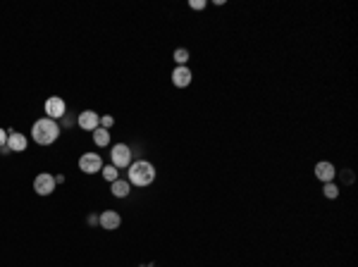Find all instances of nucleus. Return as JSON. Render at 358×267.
I'll list each match as a JSON object with an SVG mask.
<instances>
[{"label":"nucleus","instance_id":"nucleus-5","mask_svg":"<svg viewBox=\"0 0 358 267\" xmlns=\"http://www.w3.org/2000/svg\"><path fill=\"white\" fill-rule=\"evenodd\" d=\"M46 115L48 120H62L65 115H67V105H65V100L60 96H53L46 100Z\"/></svg>","mask_w":358,"mask_h":267},{"label":"nucleus","instance_id":"nucleus-14","mask_svg":"<svg viewBox=\"0 0 358 267\" xmlns=\"http://www.w3.org/2000/svg\"><path fill=\"white\" fill-rule=\"evenodd\" d=\"M186 60H189V50L186 48L175 50V62H177L179 67H186Z\"/></svg>","mask_w":358,"mask_h":267},{"label":"nucleus","instance_id":"nucleus-3","mask_svg":"<svg viewBox=\"0 0 358 267\" xmlns=\"http://www.w3.org/2000/svg\"><path fill=\"white\" fill-rule=\"evenodd\" d=\"M131 148L127 146V143H117V146L112 148V153H110V158H112V165L117 167V170H122V167H129L131 165Z\"/></svg>","mask_w":358,"mask_h":267},{"label":"nucleus","instance_id":"nucleus-10","mask_svg":"<svg viewBox=\"0 0 358 267\" xmlns=\"http://www.w3.org/2000/svg\"><path fill=\"white\" fill-rule=\"evenodd\" d=\"M5 146L10 148V153H22L26 148V136L17 132H7V143Z\"/></svg>","mask_w":358,"mask_h":267},{"label":"nucleus","instance_id":"nucleus-6","mask_svg":"<svg viewBox=\"0 0 358 267\" xmlns=\"http://www.w3.org/2000/svg\"><path fill=\"white\" fill-rule=\"evenodd\" d=\"M34 191L38 196H50L55 191V177H53V174H46V172L38 174L34 179Z\"/></svg>","mask_w":358,"mask_h":267},{"label":"nucleus","instance_id":"nucleus-17","mask_svg":"<svg viewBox=\"0 0 358 267\" xmlns=\"http://www.w3.org/2000/svg\"><path fill=\"white\" fill-rule=\"evenodd\" d=\"M205 5H208L205 0H189V7H191V10H203Z\"/></svg>","mask_w":358,"mask_h":267},{"label":"nucleus","instance_id":"nucleus-18","mask_svg":"<svg viewBox=\"0 0 358 267\" xmlns=\"http://www.w3.org/2000/svg\"><path fill=\"white\" fill-rule=\"evenodd\" d=\"M112 124H115V120H112V117H100V127H103V129H110V127H112Z\"/></svg>","mask_w":358,"mask_h":267},{"label":"nucleus","instance_id":"nucleus-2","mask_svg":"<svg viewBox=\"0 0 358 267\" xmlns=\"http://www.w3.org/2000/svg\"><path fill=\"white\" fill-rule=\"evenodd\" d=\"M155 179V167L146 160H136L134 165H129V184L134 186H148Z\"/></svg>","mask_w":358,"mask_h":267},{"label":"nucleus","instance_id":"nucleus-1","mask_svg":"<svg viewBox=\"0 0 358 267\" xmlns=\"http://www.w3.org/2000/svg\"><path fill=\"white\" fill-rule=\"evenodd\" d=\"M31 136H34V141L38 143V146H50V143L60 136V124L55 120L43 117V120L34 122V127H31Z\"/></svg>","mask_w":358,"mask_h":267},{"label":"nucleus","instance_id":"nucleus-11","mask_svg":"<svg viewBox=\"0 0 358 267\" xmlns=\"http://www.w3.org/2000/svg\"><path fill=\"white\" fill-rule=\"evenodd\" d=\"M334 174H337V170H334L332 162H318V165H315V177H318L322 184L332 182Z\"/></svg>","mask_w":358,"mask_h":267},{"label":"nucleus","instance_id":"nucleus-15","mask_svg":"<svg viewBox=\"0 0 358 267\" xmlns=\"http://www.w3.org/2000/svg\"><path fill=\"white\" fill-rule=\"evenodd\" d=\"M103 177H105L107 182H117V167L115 165H107V167H103Z\"/></svg>","mask_w":358,"mask_h":267},{"label":"nucleus","instance_id":"nucleus-19","mask_svg":"<svg viewBox=\"0 0 358 267\" xmlns=\"http://www.w3.org/2000/svg\"><path fill=\"white\" fill-rule=\"evenodd\" d=\"M5 143H7V132H5V129H0V148L5 146Z\"/></svg>","mask_w":358,"mask_h":267},{"label":"nucleus","instance_id":"nucleus-9","mask_svg":"<svg viewBox=\"0 0 358 267\" xmlns=\"http://www.w3.org/2000/svg\"><path fill=\"white\" fill-rule=\"evenodd\" d=\"M191 79H193V74H191L189 67H175V69H172V84L177 86V88L189 86Z\"/></svg>","mask_w":358,"mask_h":267},{"label":"nucleus","instance_id":"nucleus-4","mask_svg":"<svg viewBox=\"0 0 358 267\" xmlns=\"http://www.w3.org/2000/svg\"><path fill=\"white\" fill-rule=\"evenodd\" d=\"M79 170L84 174H95V172L103 170V160H100L98 153H84L79 158Z\"/></svg>","mask_w":358,"mask_h":267},{"label":"nucleus","instance_id":"nucleus-7","mask_svg":"<svg viewBox=\"0 0 358 267\" xmlns=\"http://www.w3.org/2000/svg\"><path fill=\"white\" fill-rule=\"evenodd\" d=\"M77 122H79V127L86 129V132H95V129L100 127V115H95L93 110H84Z\"/></svg>","mask_w":358,"mask_h":267},{"label":"nucleus","instance_id":"nucleus-13","mask_svg":"<svg viewBox=\"0 0 358 267\" xmlns=\"http://www.w3.org/2000/svg\"><path fill=\"white\" fill-rule=\"evenodd\" d=\"M93 141H95V146H100V148L110 146V132L103 129V127H98V129L93 132Z\"/></svg>","mask_w":358,"mask_h":267},{"label":"nucleus","instance_id":"nucleus-8","mask_svg":"<svg viewBox=\"0 0 358 267\" xmlns=\"http://www.w3.org/2000/svg\"><path fill=\"white\" fill-rule=\"evenodd\" d=\"M98 224L103 227V229H107V231H115L122 224V217H119L115 210H105L100 217H98Z\"/></svg>","mask_w":358,"mask_h":267},{"label":"nucleus","instance_id":"nucleus-16","mask_svg":"<svg viewBox=\"0 0 358 267\" xmlns=\"http://www.w3.org/2000/svg\"><path fill=\"white\" fill-rule=\"evenodd\" d=\"M322 194L327 196V198H337V196H339V189H337V184L327 182L325 186H322Z\"/></svg>","mask_w":358,"mask_h":267},{"label":"nucleus","instance_id":"nucleus-12","mask_svg":"<svg viewBox=\"0 0 358 267\" xmlns=\"http://www.w3.org/2000/svg\"><path fill=\"white\" fill-rule=\"evenodd\" d=\"M112 196L115 198H127L129 196V191H131V184L129 182H122V179H117V182H112Z\"/></svg>","mask_w":358,"mask_h":267}]
</instances>
